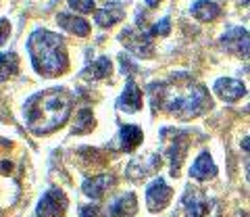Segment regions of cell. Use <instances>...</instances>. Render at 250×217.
<instances>
[{
	"mask_svg": "<svg viewBox=\"0 0 250 217\" xmlns=\"http://www.w3.org/2000/svg\"><path fill=\"white\" fill-rule=\"evenodd\" d=\"M150 90H156L150 92L154 111L165 108L167 113L175 115L179 119L198 117L213 105L207 88L190 82L188 77H177V80H171L167 84L150 86Z\"/></svg>",
	"mask_w": 250,
	"mask_h": 217,
	"instance_id": "obj_1",
	"label": "cell"
},
{
	"mask_svg": "<svg viewBox=\"0 0 250 217\" xmlns=\"http://www.w3.org/2000/svg\"><path fill=\"white\" fill-rule=\"evenodd\" d=\"M73 98L65 88L44 90L31 96L23 107V117L27 128L36 136H46L59 130L71 115Z\"/></svg>",
	"mask_w": 250,
	"mask_h": 217,
	"instance_id": "obj_2",
	"label": "cell"
},
{
	"mask_svg": "<svg viewBox=\"0 0 250 217\" xmlns=\"http://www.w3.org/2000/svg\"><path fill=\"white\" fill-rule=\"evenodd\" d=\"M27 50L31 57V65L44 77H54L69 67L65 40L48 29H36L29 36Z\"/></svg>",
	"mask_w": 250,
	"mask_h": 217,
	"instance_id": "obj_3",
	"label": "cell"
},
{
	"mask_svg": "<svg viewBox=\"0 0 250 217\" xmlns=\"http://www.w3.org/2000/svg\"><path fill=\"white\" fill-rule=\"evenodd\" d=\"M221 44L229 54H236V57H242V59L250 57V34L244 27H229L223 34Z\"/></svg>",
	"mask_w": 250,
	"mask_h": 217,
	"instance_id": "obj_4",
	"label": "cell"
},
{
	"mask_svg": "<svg viewBox=\"0 0 250 217\" xmlns=\"http://www.w3.org/2000/svg\"><path fill=\"white\" fill-rule=\"evenodd\" d=\"M69 200L61 190H48L38 203V217H62Z\"/></svg>",
	"mask_w": 250,
	"mask_h": 217,
	"instance_id": "obj_5",
	"label": "cell"
},
{
	"mask_svg": "<svg viewBox=\"0 0 250 217\" xmlns=\"http://www.w3.org/2000/svg\"><path fill=\"white\" fill-rule=\"evenodd\" d=\"M171 196H173V190L169 188L163 177H156V180L146 188V205L152 213L163 211V209L169 205Z\"/></svg>",
	"mask_w": 250,
	"mask_h": 217,
	"instance_id": "obj_6",
	"label": "cell"
},
{
	"mask_svg": "<svg viewBox=\"0 0 250 217\" xmlns=\"http://www.w3.org/2000/svg\"><path fill=\"white\" fill-rule=\"evenodd\" d=\"M119 38L131 52L138 54V57H150L152 54V42H150V36L148 34L136 32V29H125Z\"/></svg>",
	"mask_w": 250,
	"mask_h": 217,
	"instance_id": "obj_7",
	"label": "cell"
},
{
	"mask_svg": "<svg viewBox=\"0 0 250 217\" xmlns=\"http://www.w3.org/2000/svg\"><path fill=\"white\" fill-rule=\"evenodd\" d=\"M213 90L217 92L219 98L225 100V103H236V100H240L246 92L244 84L238 82V80H231V77H219L215 82Z\"/></svg>",
	"mask_w": 250,
	"mask_h": 217,
	"instance_id": "obj_8",
	"label": "cell"
},
{
	"mask_svg": "<svg viewBox=\"0 0 250 217\" xmlns=\"http://www.w3.org/2000/svg\"><path fill=\"white\" fill-rule=\"evenodd\" d=\"M117 107L125 113H136L138 108H142V90L138 88V84L134 80L127 82V86H125L119 100H117Z\"/></svg>",
	"mask_w": 250,
	"mask_h": 217,
	"instance_id": "obj_9",
	"label": "cell"
},
{
	"mask_svg": "<svg viewBox=\"0 0 250 217\" xmlns=\"http://www.w3.org/2000/svg\"><path fill=\"white\" fill-rule=\"evenodd\" d=\"M184 207H186V217H205L208 213V203L207 198L200 195V190L188 188L184 195Z\"/></svg>",
	"mask_w": 250,
	"mask_h": 217,
	"instance_id": "obj_10",
	"label": "cell"
},
{
	"mask_svg": "<svg viewBox=\"0 0 250 217\" xmlns=\"http://www.w3.org/2000/svg\"><path fill=\"white\" fill-rule=\"evenodd\" d=\"M173 134V142L169 144V159H171V174L177 175L179 167H182V161H184V154L188 149V142H186V134L184 131H171Z\"/></svg>",
	"mask_w": 250,
	"mask_h": 217,
	"instance_id": "obj_11",
	"label": "cell"
},
{
	"mask_svg": "<svg viewBox=\"0 0 250 217\" xmlns=\"http://www.w3.org/2000/svg\"><path fill=\"white\" fill-rule=\"evenodd\" d=\"M190 175L194 177V180H208V177H215L217 175V165H215V161L213 157H210L208 152H202L200 157L194 161V165L190 169Z\"/></svg>",
	"mask_w": 250,
	"mask_h": 217,
	"instance_id": "obj_12",
	"label": "cell"
},
{
	"mask_svg": "<svg viewBox=\"0 0 250 217\" xmlns=\"http://www.w3.org/2000/svg\"><path fill=\"white\" fill-rule=\"evenodd\" d=\"M138 211V198L134 192H125L111 205V217H134Z\"/></svg>",
	"mask_w": 250,
	"mask_h": 217,
	"instance_id": "obj_13",
	"label": "cell"
},
{
	"mask_svg": "<svg viewBox=\"0 0 250 217\" xmlns=\"http://www.w3.org/2000/svg\"><path fill=\"white\" fill-rule=\"evenodd\" d=\"M123 17H125V11H123V6L117 4V2L106 4L104 9L96 11V15H94V19H96V23L100 27H111L113 23H119Z\"/></svg>",
	"mask_w": 250,
	"mask_h": 217,
	"instance_id": "obj_14",
	"label": "cell"
},
{
	"mask_svg": "<svg viewBox=\"0 0 250 217\" xmlns=\"http://www.w3.org/2000/svg\"><path fill=\"white\" fill-rule=\"evenodd\" d=\"M108 186H113V177L111 175H92L83 182V195H88L90 198H100L106 192Z\"/></svg>",
	"mask_w": 250,
	"mask_h": 217,
	"instance_id": "obj_15",
	"label": "cell"
},
{
	"mask_svg": "<svg viewBox=\"0 0 250 217\" xmlns=\"http://www.w3.org/2000/svg\"><path fill=\"white\" fill-rule=\"evenodd\" d=\"M119 140H121V151L129 152L144 140V134H142V130H140L138 126H134V123H125V126H121Z\"/></svg>",
	"mask_w": 250,
	"mask_h": 217,
	"instance_id": "obj_16",
	"label": "cell"
},
{
	"mask_svg": "<svg viewBox=\"0 0 250 217\" xmlns=\"http://www.w3.org/2000/svg\"><path fill=\"white\" fill-rule=\"evenodd\" d=\"M57 23L62 29H67V32H71L75 36H88L90 34V23L82 17H75V15L61 13L57 17Z\"/></svg>",
	"mask_w": 250,
	"mask_h": 217,
	"instance_id": "obj_17",
	"label": "cell"
},
{
	"mask_svg": "<svg viewBox=\"0 0 250 217\" xmlns=\"http://www.w3.org/2000/svg\"><path fill=\"white\" fill-rule=\"evenodd\" d=\"M111 69H113L111 59L100 57V59H96L94 63H90L88 67H85L82 71V75L85 77V80H103V77L111 75Z\"/></svg>",
	"mask_w": 250,
	"mask_h": 217,
	"instance_id": "obj_18",
	"label": "cell"
},
{
	"mask_svg": "<svg viewBox=\"0 0 250 217\" xmlns=\"http://www.w3.org/2000/svg\"><path fill=\"white\" fill-rule=\"evenodd\" d=\"M190 11L198 21H213L219 17V6L213 0H196Z\"/></svg>",
	"mask_w": 250,
	"mask_h": 217,
	"instance_id": "obj_19",
	"label": "cell"
},
{
	"mask_svg": "<svg viewBox=\"0 0 250 217\" xmlns=\"http://www.w3.org/2000/svg\"><path fill=\"white\" fill-rule=\"evenodd\" d=\"M19 71V57L15 52H0V82H6Z\"/></svg>",
	"mask_w": 250,
	"mask_h": 217,
	"instance_id": "obj_20",
	"label": "cell"
},
{
	"mask_svg": "<svg viewBox=\"0 0 250 217\" xmlns=\"http://www.w3.org/2000/svg\"><path fill=\"white\" fill-rule=\"evenodd\" d=\"M94 115H92V108H82L77 113V119H75V126H73V134L82 136V134H88V131L94 130Z\"/></svg>",
	"mask_w": 250,
	"mask_h": 217,
	"instance_id": "obj_21",
	"label": "cell"
},
{
	"mask_svg": "<svg viewBox=\"0 0 250 217\" xmlns=\"http://www.w3.org/2000/svg\"><path fill=\"white\" fill-rule=\"evenodd\" d=\"M69 6L80 13H92L94 9V0H69Z\"/></svg>",
	"mask_w": 250,
	"mask_h": 217,
	"instance_id": "obj_22",
	"label": "cell"
},
{
	"mask_svg": "<svg viewBox=\"0 0 250 217\" xmlns=\"http://www.w3.org/2000/svg\"><path fill=\"white\" fill-rule=\"evenodd\" d=\"M169 32H171V25H169V17L161 19L159 23H154V27H152V36H167Z\"/></svg>",
	"mask_w": 250,
	"mask_h": 217,
	"instance_id": "obj_23",
	"label": "cell"
},
{
	"mask_svg": "<svg viewBox=\"0 0 250 217\" xmlns=\"http://www.w3.org/2000/svg\"><path fill=\"white\" fill-rule=\"evenodd\" d=\"M80 217H100V209L96 205H83L80 209Z\"/></svg>",
	"mask_w": 250,
	"mask_h": 217,
	"instance_id": "obj_24",
	"label": "cell"
},
{
	"mask_svg": "<svg viewBox=\"0 0 250 217\" xmlns=\"http://www.w3.org/2000/svg\"><path fill=\"white\" fill-rule=\"evenodd\" d=\"M9 34H11V23L6 19H0V44H4Z\"/></svg>",
	"mask_w": 250,
	"mask_h": 217,
	"instance_id": "obj_25",
	"label": "cell"
},
{
	"mask_svg": "<svg viewBox=\"0 0 250 217\" xmlns=\"http://www.w3.org/2000/svg\"><path fill=\"white\" fill-rule=\"evenodd\" d=\"M242 149H244L246 152H250V138H246V140H242Z\"/></svg>",
	"mask_w": 250,
	"mask_h": 217,
	"instance_id": "obj_26",
	"label": "cell"
},
{
	"mask_svg": "<svg viewBox=\"0 0 250 217\" xmlns=\"http://www.w3.org/2000/svg\"><path fill=\"white\" fill-rule=\"evenodd\" d=\"M146 4L148 6H154V4H159V0H146Z\"/></svg>",
	"mask_w": 250,
	"mask_h": 217,
	"instance_id": "obj_27",
	"label": "cell"
},
{
	"mask_svg": "<svg viewBox=\"0 0 250 217\" xmlns=\"http://www.w3.org/2000/svg\"><path fill=\"white\" fill-rule=\"evenodd\" d=\"M246 175H248V180H250V165L246 167Z\"/></svg>",
	"mask_w": 250,
	"mask_h": 217,
	"instance_id": "obj_28",
	"label": "cell"
}]
</instances>
